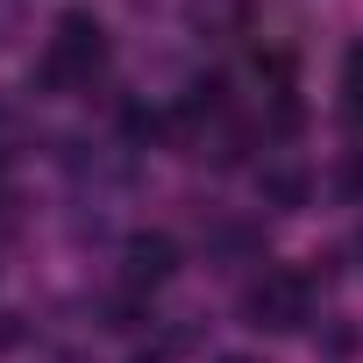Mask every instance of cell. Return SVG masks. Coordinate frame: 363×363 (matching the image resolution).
<instances>
[{
    "label": "cell",
    "instance_id": "obj_1",
    "mask_svg": "<svg viewBox=\"0 0 363 363\" xmlns=\"http://www.w3.org/2000/svg\"><path fill=\"white\" fill-rule=\"evenodd\" d=\"M107 65V29L93 8H65L43 36V57H36V93H86Z\"/></svg>",
    "mask_w": 363,
    "mask_h": 363
},
{
    "label": "cell",
    "instance_id": "obj_2",
    "mask_svg": "<svg viewBox=\"0 0 363 363\" xmlns=\"http://www.w3.org/2000/svg\"><path fill=\"white\" fill-rule=\"evenodd\" d=\"M242 328H264V335H299V328H313V278L292 271V264H264V271L242 285Z\"/></svg>",
    "mask_w": 363,
    "mask_h": 363
},
{
    "label": "cell",
    "instance_id": "obj_3",
    "mask_svg": "<svg viewBox=\"0 0 363 363\" xmlns=\"http://www.w3.org/2000/svg\"><path fill=\"white\" fill-rule=\"evenodd\" d=\"M178 264H186V250H178V235H164V228H135V235L121 242V285H128V292L171 285Z\"/></svg>",
    "mask_w": 363,
    "mask_h": 363
},
{
    "label": "cell",
    "instance_id": "obj_4",
    "mask_svg": "<svg viewBox=\"0 0 363 363\" xmlns=\"http://www.w3.org/2000/svg\"><path fill=\"white\" fill-rule=\"evenodd\" d=\"M257 200H264L271 214H306V207H313V171H306L299 157H264Z\"/></svg>",
    "mask_w": 363,
    "mask_h": 363
},
{
    "label": "cell",
    "instance_id": "obj_5",
    "mask_svg": "<svg viewBox=\"0 0 363 363\" xmlns=\"http://www.w3.org/2000/svg\"><path fill=\"white\" fill-rule=\"evenodd\" d=\"M257 242H264V235H257V228H242V221H221V228L207 235V250H214L221 264H242V257H257Z\"/></svg>",
    "mask_w": 363,
    "mask_h": 363
},
{
    "label": "cell",
    "instance_id": "obj_6",
    "mask_svg": "<svg viewBox=\"0 0 363 363\" xmlns=\"http://www.w3.org/2000/svg\"><path fill=\"white\" fill-rule=\"evenodd\" d=\"M328 186H335V200L363 207V150H342V157H335V171H328Z\"/></svg>",
    "mask_w": 363,
    "mask_h": 363
},
{
    "label": "cell",
    "instance_id": "obj_7",
    "mask_svg": "<svg viewBox=\"0 0 363 363\" xmlns=\"http://www.w3.org/2000/svg\"><path fill=\"white\" fill-rule=\"evenodd\" d=\"M342 114L363 121V43H349V57H342Z\"/></svg>",
    "mask_w": 363,
    "mask_h": 363
},
{
    "label": "cell",
    "instance_id": "obj_8",
    "mask_svg": "<svg viewBox=\"0 0 363 363\" xmlns=\"http://www.w3.org/2000/svg\"><path fill=\"white\" fill-rule=\"evenodd\" d=\"M342 257H349V271H356V278H363V228H356V235H349V250H342Z\"/></svg>",
    "mask_w": 363,
    "mask_h": 363
},
{
    "label": "cell",
    "instance_id": "obj_9",
    "mask_svg": "<svg viewBox=\"0 0 363 363\" xmlns=\"http://www.w3.org/2000/svg\"><path fill=\"white\" fill-rule=\"evenodd\" d=\"M214 363H264V356H235V349H228V356H214Z\"/></svg>",
    "mask_w": 363,
    "mask_h": 363
},
{
    "label": "cell",
    "instance_id": "obj_10",
    "mask_svg": "<svg viewBox=\"0 0 363 363\" xmlns=\"http://www.w3.org/2000/svg\"><path fill=\"white\" fill-rule=\"evenodd\" d=\"M128 363H164V356H128Z\"/></svg>",
    "mask_w": 363,
    "mask_h": 363
}]
</instances>
